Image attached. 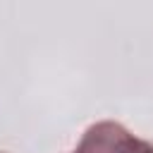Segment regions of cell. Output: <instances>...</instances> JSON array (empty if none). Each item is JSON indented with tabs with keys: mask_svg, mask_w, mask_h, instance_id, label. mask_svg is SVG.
Here are the masks:
<instances>
[{
	"mask_svg": "<svg viewBox=\"0 0 153 153\" xmlns=\"http://www.w3.org/2000/svg\"><path fill=\"white\" fill-rule=\"evenodd\" d=\"M74 153H153V143L134 136L117 122H96L91 124L76 146Z\"/></svg>",
	"mask_w": 153,
	"mask_h": 153,
	"instance_id": "1",
	"label": "cell"
}]
</instances>
